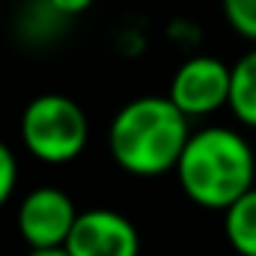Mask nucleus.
I'll list each match as a JSON object with an SVG mask.
<instances>
[{"mask_svg": "<svg viewBox=\"0 0 256 256\" xmlns=\"http://www.w3.org/2000/svg\"><path fill=\"white\" fill-rule=\"evenodd\" d=\"M230 84H232V66H226L218 57L200 54L176 68L167 98L185 116H206L230 104Z\"/></svg>", "mask_w": 256, "mask_h": 256, "instance_id": "obj_4", "label": "nucleus"}, {"mask_svg": "<svg viewBox=\"0 0 256 256\" xmlns=\"http://www.w3.org/2000/svg\"><path fill=\"white\" fill-rule=\"evenodd\" d=\"M21 140L39 161L66 164L84 152L90 140V122L74 98L60 92H45L24 108Z\"/></svg>", "mask_w": 256, "mask_h": 256, "instance_id": "obj_3", "label": "nucleus"}, {"mask_svg": "<svg viewBox=\"0 0 256 256\" xmlns=\"http://www.w3.org/2000/svg\"><path fill=\"white\" fill-rule=\"evenodd\" d=\"M188 140V116L167 96H143L122 104L108 134L114 161L134 176L176 170Z\"/></svg>", "mask_w": 256, "mask_h": 256, "instance_id": "obj_1", "label": "nucleus"}, {"mask_svg": "<svg viewBox=\"0 0 256 256\" xmlns=\"http://www.w3.org/2000/svg\"><path fill=\"white\" fill-rule=\"evenodd\" d=\"M15 179H18L15 155L9 152L6 143H0V206L12 196V191H15Z\"/></svg>", "mask_w": 256, "mask_h": 256, "instance_id": "obj_10", "label": "nucleus"}, {"mask_svg": "<svg viewBox=\"0 0 256 256\" xmlns=\"http://www.w3.org/2000/svg\"><path fill=\"white\" fill-rule=\"evenodd\" d=\"M48 6L60 15H80L92 6V0H48Z\"/></svg>", "mask_w": 256, "mask_h": 256, "instance_id": "obj_11", "label": "nucleus"}, {"mask_svg": "<svg viewBox=\"0 0 256 256\" xmlns=\"http://www.w3.org/2000/svg\"><path fill=\"white\" fill-rule=\"evenodd\" d=\"M68 256H137L140 236L126 214L114 208L80 212L63 248Z\"/></svg>", "mask_w": 256, "mask_h": 256, "instance_id": "obj_6", "label": "nucleus"}, {"mask_svg": "<svg viewBox=\"0 0 256 256\" xmlns=\"http://www.w3.org/2000/svg\"><path fill=\"white\" fill-rule=\"evenodd\" d=\"M27 256H68V254L60 248V250H30Z\"/></svg>", "mask_w": 256, "mask_h": 256, "instance_id": "obj_12", "label": "nucleus"}, {"mask_svg": "<svg viewBox=\"0 0 256 256\" xmlns=\"http://www.w3.org/2000/svg\"><path fill=\"white\" fill-rule=\"evenodd\" d=\"M224 15L238 36L256 42V0H224Z\"/></svg>", "mask_w": 256, "mask_h": 256, "instance_id": "obj_9", "label": "nucleus"}, {"mask_svg": "<svg viewBox=\"0 0 256 256\" xmlns=\"http://www.w3.org/2000/svg\"><path fill=\"white\" fill-rule=\"evenodd\" d=\"M230 110L236 114L238 122L256 128V48L232 63Z\"/></svg>", "mask_w": 256, "mask_h": 256, "instance_id": "obj_7", "label": "nucleus"}, {"mask_svg": "<svg viewBox=\"0 0 256 256\" xmlns=\"http://www.w3.org/2000/svg\"><path fill=\"white\" fill-rule=\"evenodd\" d=\"M176 176L191 202L226 212L256 188L254 149L232 128H202L191 134L176 164Z\"/></svg>", "mask_w": 256, "mask_h": 256, "instance_id": "obj_2", "label": "nucleus"}, {"mask_svg": "<svg viewBox=\"0 0 256 256\" xmlns=\"http://www.w3.org/2000/svg\"><path fill=\"white\" fill-rule=\"evenodd\" d=\"M72 196L60 188H36L18 206V230L30 250H60L66 248L72 226L78 220Z\"/></svg>", "mask_w": 256, "mask_h": 256, "instance_id": "obj_5", "label": "nucleus"}, {"mask_svg": "<svg viewBox=\"0 0 256 256\" xmlns=\"http://www.w3.org/2000/svg\"><path fill=\"white\" fill-rule=\"evenodd\" d=\"M224 232L238 256H256V188L224 212Z\"/></svg>", "mask_w": 256, "mask_h": 256, "instance_id": "obj_8", "label": "nucleus"}]
</instances>
